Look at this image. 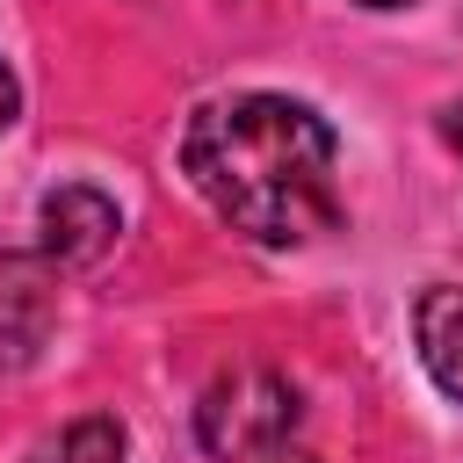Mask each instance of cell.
Instances as JSON below:
<instances>
[{
	"mask_svg": "<svg viewBox=\"0 0 463 463\" xmlns=\"http://www.w3.org/2000/svg\"><path fill=\"white\" fill-rule=\"evenodd\" d=\"M333 159V123L289 94H232L195 109L181 130L188 188L253 246H304L340 224Z\"/></svg>",
	"mask_w": 463,
	"mask_h": 463,
	"instance_id": "cell-1",
	"label": "cell"
},
{
	"mask_svg": "<svg viewBox=\"0 0 463 463\" xmlns=\"http://www.w3.org/2000/svg\"><path fill=\"white\" fill-rule=\"evenodd\" d=\"M297 420H304L297 383L275 376V369H224V376L203 391V405H195V434H203V449H210L217 463H239V456H253L260 441L297 434Z\"/></svg>",
	"mask_w": 463,
	"mask_h": 463,
	"instance_id": "cell-2",
	"label": "cell"
},
{
	"mask_svg": "<svg viewBox=\"0 0 463 463\" xmlns=\"http://www.w3.org/2000/svg\"><path fill=\"white\" fill-rule=\"evenodd\" d=\"M58 326V260L51 253H0V376L29 369Z\"/></svg>",
	"mask_w": 463,
	"mask_h": 463,
	"instance_id": "cell-3",
	"label": "cell"
},
{
	"mask_svg": "<svg viewBox=\"0 0 463 463\" xmlns=\"http://www.w3.org/2000/svg\"><path fill=\"white\" fill-rule=\"evenodd\" d=\"M116 232H123V217H116V203H109L101 188L65 181V188L43 195V253H51L58 268H87V260H101V253L116 246Z\"/></svg>",
	"mask_w": 463,
	"mask_h": 463,
	"instance_id": "cell-4",
	"label": "cell"
},
{
	"mask_svg": "<svg viewBox=\"0 0 463 463\" xmlns=\"http://www.w3.org/2000/svg\"><path fill=\"white\" fill-rule=\"evenodd\" d=\"M412 340H420V362L441 383V398L463 405V289H449V282L427 289L412 311Z\"/></svg>",
	"mask_w": 463,
	"mask_h": 463,
	"instance_id": "cell-5",
	"label": "cell"
},
{
	"mask_svg": "<svg viewBox=\"0 0 463 463\" xmlns=\"http://www.w3.org/2000/svg\"><path fill=\"white\" fill-rule=\"evenodd\" d=\"M123 456H130L123 427H116L109 412H87V420H72L65 434H51L29 463H123Z\"/></svg>",
	"mask_w": 463,
	"mask_h": 463,
	"instance_id": "cell-6",
	"label": "cell"
},
{
	"mask_svg": "<svg viewBox=\"0 0 463 463\" xmlns=\"http://www.w3.org/2000/svg\"><path fill=\"white\" fill-rule=\"evenodd\" d=\"M239 463H318V456H311L297 434H275V441H260V449H253V456H239Z\"/></svg>",
	"mask_w": 463,
	"mask_h": 463,
	"instance_id": "cell-7",
	"label": "cell"
},
{
	"mask_svg": "<svg viewBox=\"0 0 463 463\" xmlns=\"http://www.w3.org/2000/svg\"><path fill=\"white\" fill-rule=\"evenodd\" d=\"M14 109H22V87H14V72H7V65H0V130H7V123H14Z\"/></svg>",
	"mask_w": 463,
	"mask_h": 463,
	"instance_id": "cell-8",
	"label": "cell"
},
{
	"mask_svg": "<svg viewBox=\"0 0 463 463\" xmlns=\"http://www.w3.org/2000/svg\"><path fill=\"white\" fill-rule=\"evenodd\" d=\"M441 137H449V145H456V152H463V101H456V109H449V116H441Z\"/></svg>",
	"mask_w": 463,
	"mask_h": 463,
	"instance_id": "cell-9",
	"label": "cell"
},
{
	"mask_svg": "<svg viewBox=\"0 0 463 463\" xmlns=\"http://www.w3.org/2000/svg\"><path fill=\"white\" fill-rule=\"evenodd\" d=\"M354 7H405V0H354Z\"/></svg>",
	"mask_w": 463,
	"mask_h": 463,
	"instance_id": "cell-10",
	"label": "cell"
}]
</instances>
